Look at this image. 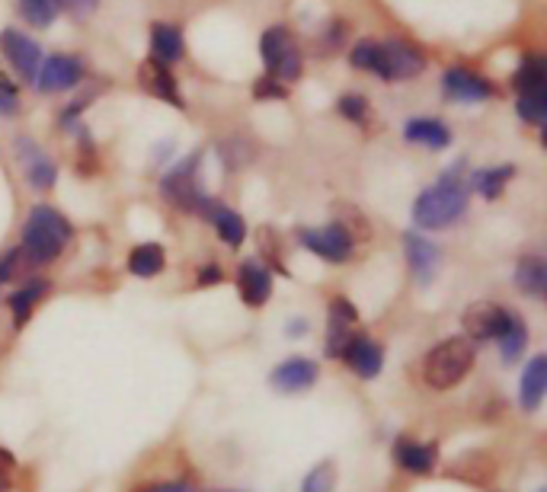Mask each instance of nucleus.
<instances>
[{
    "label": "nucleus",
    "instance_id": "f257e3e1",
    "mask_svg": "<svg viewBox=\"0 0 547 492\" xmlns=\"http://www.w3.org/2000/svg\"><path fill=\"white\" fill-rule=\"evenodd\" d=\"M74 227L52 205H36L29 211L20 237V253L26 256L29 266H48L61 256L64 246L71 243Z\"/></svg>",
    "mask_w": 547,
    "mask_h": 492
},
{
    "label": "nucleus",
    "instance_id": "f03ea898",
    "mask_svg": "<svg viewBox=\"0 0 547 492\" xmlns=\"http://www.w3.org/2000/svg\"><path fill=\"white\" fill-rule=\"evenodd\" d=\"M464 211H468V183L461 179V170L452 167L413 202V221L423 231H442V227L455 224Z\"/></svg>",
    "mask_w": 547,
    "mask_h": 492
},
{
    "label": "nucleus",
    "instance_id": "7ed1b4c3",
    "mask_svg": "<svg viewBox=\"0 0 547 492\" xmlns=\"http://www.w3.org/2000/svg\"><path fill=\"white\" fill-rule=\"evenodd\" d=\"M474 358H477L474 339H468V336L445 339L439 346L429 349L426 362H423V381L432 390H452L471 374Z\"/></svg>",
    "mask_w": 547,
    "mask_h": 492
},
{
    "label": "nucleus",
    "instance_id": "20e7f679",
    "mask_svg": "<svg viewBox=\"0 0 547 492\" xmlns=\"http://www.w3.org/2000/svg\"><path fill=\"white\" fill-rule=\"evenodd\" d=\"M160 192L183 211H205V205L212 199H208L205 189L199 186V154H192L180 167L167 170V176L160 179Z\"/></svg>",
    "mask_w": 547,
    "mask_h": 492
},
{
    "label": "nucleus",
    "instance_id": "39448f33",
    "mask_svg": "<svg viewBox=\"0 0 547 492\" xmlns=\"http://www.w3.org/2000/svg\"><path fill=\"white\" fill-rule=\"evenodd\" d=\"M260 55H263L269 77L282 80V84L301 77V52H298V45L292 42V36H288L285 26H272V29L263 32Z\"/></svg>",
    "mask_w": 547,
    "mask_h": 492
},
{
    "label": "nucleus",
    "instance_id": "423d86ee",
    "mask_svg": "<svg viewBox=\"0 0 547 492\" xmlns=\"http://www.w3.org/2000/svg\"><path fill=\"white\" fill-rule=\"evenodd\" d=\"M298 240L327 262H346L356 253V234L343 221L320 227V231H298Z\"/></svg>",
    "mask_w": 547,
    "mask_h": 492
},
{
    "label": "nucleus",
    "instance_id": "0eeeda50",
    "mask_svg": "<svg viewBox=\"0 0 547 492\" xmlns=\"http://www.w3.org/2000/svg\"><path fill=\"white\" fill-rule=\"evenodd\" d=\"M423 68H426L423 52L407 39L381 42V80H410L423 74Z\"/></svg>",
    "mask_w": 547,
    "mask_h": 492
},
{
    "label": "nucleus",
    "instance_id": "6e6552de",
    "mask_svg": "<svg viewBox=\"0 0 547 492\" xmlns=\"http://www.w3.org/2000/svg\"><path fill=\"white\" fill-rule=\"evenodd\" d=\"M509 317H512V310L493 304V301H477V304H471L468 310H464L461 323H464V333H468V339L490 342V339H500L506 333Z\"/></svg>",
    "mask_w": 547,
    "mask_h": 492
},
{
    "label": "nucleus",
    "instance_id": "1a4fd4ad",
    "mask_svg": "<svg viewBox=\"0 0 547 492\" xmlns=\"http://www.w3.org/2000/svg\"><path fill=\"white\" fill-rule=\"evenodd\" d=\"M0 52L7 55L10 68L20 74L26 84H36V74L42 64L39 42H32L29 36H23V32H16V29H4L0 32Z\"/></svg>",
    "mask_w": 547,
    "mask_h": 492
},
{
    "label": "nucleus",
    "instance_id": "9d476101",
    "mask_svg": "<svg viewBox=\"0 0 547 492\" xmlns=\"http://www.w3.org/2000/svg\"><path fill=\"white\" fill-rule=\"evenodd\" d=\"M84 77V64L71 55H52L39 64V74H36V87L42 93H64L80 84Z\"/></svg>",
    "mask_w": 547,
    "mask_h": 492
},
{
    "label": "nucleus",
    "instance_id": "9b49d317",
    "mask_svg": "<svg viewBox=\"0 0 547 492\" xmlns=\"http://www.w3.org/2000/svg\"><path fill=\"white\" fill-rule=\"evenodd\" d=\"M442 90L455 103H484L493 96V84L468 68H448L442 74Z\"/></svg>",
    "mask_w": 547,
    "mask_h": 492
},
{
    "label": "nucleus",
    "instance_id": "f8f14e48",
    "mask_svg": "<svg viewBox=\"0 0 547 492\" xmlns=\"http://www.w3.org/2000/svg\"><path fill=\"white\" fill-rule=\"evenodd\" d=\"M340 358L362 377V381H372V377H378L384 368V349L372 336H349Z\"/></svg>",
    "mask_w": 547,
    "mask_h": 492
},
{
    "label": "nucleus",
    "instance_id": "ddd939ff",
    "mask_svg": "<svg viewBox=\"0 0 547 492\" xmlns=\"http://www.w3.org/2000/svg\"><path fill=\"white\" fill-rule=\"evenodd\" d=\"M237 291H240V298H244L247 307H263L269 301V294H272V272H269L266 262H260V259L240 262Z\"/></svg>",
    "mask_w": 547,
    "mask_h": 492
},
{
    "label": "nucleus",
    "instance_id": "4468645a",
    "mask_svg": "<svg viewBox=\"0 0 547 492\" xmlns=\"http://www.w3.org/2000/svg\"><path fill=\"white\" fill-rule=\"evenodd\" d=\"M394 461L400 470L416 473V477H429L439 464V448L426 445V441H413V438H397L394 441Z\"/></svg>",
    "mask_w": 547,
    "mask_h": 492
},
{
    "label": "nucleus",
    "instance_id": "2eb2a0df",
    "mask_svg": "<svg viewBox=\"0 0 547 492\" xmlns=\"http://www.w3.org/2000/svg\"><path fill=\"white\" fill-rule=\"evenodd\" d=\"M356 320H359V310L352 307L346 298H333L330 301V320H327V355L330 358H340L343 355Z\"/></svg>",
    "mask_w": 547,
    "mask_h": 492
},
{
    "label": "nucleus",
    "instance_id": "dca6fc26",
    "mask_svg": "<svg viewBox=\"0 0 547 492\" xmlns=\"http://www.w3.org/2000/svg\"><path fill=\"white\" fill-rule=\"evenodd\" d=\"M317 374V362H311V358H288V362L272 371L269 381L279 393H301L317 384Z\"/></svg>",
    "mask_w": 547,
    "mask_h": 492
},
{
    "label": "nucleus",
    "instance_id": "f3484780",
    "mask_svg": "<svg viewBox=\"0 0 547 492\" xmlns=\"http://www.w3.org/2000/svg\"><path fill=\"white\" fill-rule=\"evenodd\" d=\"M547 393V358L544 355H535L532 362L525 365L522 371V381H519V406L525 413H535L541 406Z\"/></svg>",
    "mask_w": 547,
    "mask_h": 492
},
{
    "label": "nucleus",
    "instance_id": "a211bd4d",
    "mask_svg": "<svg viewBox=\"0 0 547 492\" xmlns=\"http://www.w3.org/2000/svg\"><path fill=\"white\" fill-rule=\"evenodd\" d=\"M407 243V262H410V272L420 278V285H429L432 275H436V266H439V250L436 243H429L426 237L420 234H407L404 237Z\"/></svg>",
    "mask_w": 547,
    "mask_h": 492
},
{
    "label": "nucleus",
    "instance_id": "6ab92c4d",
    "mask_svg": "<svg viewBox=\"0 0 547 492\" xmlns=\"http://www.w3.org/2000/svg\"><path fill=\"white\" fill-rule=\"evenodd\" d=\"M202 215L215 224L218 237H221L224 243H228V246H240V243H244V237H247V224H244V218H240L234 208L221 205V202H208Z\"/></svg>",
    "mask_w": 547,
    "mask_h": 492
},
{
    "label": "nucleus",
    "instance_id": "aec40b11",
    "mask_svg": "<svg viewBox=\"0 0 547 492\" xmlns=\"http://www.w3.org/2000/svg\"><path fill=\"white\" fill-rule=\"evenodd\" d=\"M48 291H52V285H48L45 278H32V282H26L20 291L10 294V314H13V326H16V330H23L29 314L36 310V304L45 298Z\"/></svg>",
    "mask_w": 547,
    "mask_h": 492
},
{
    "label": "nucleus",
    "instance_id": "412c9836",
    "mask_svg": "<svg viewBox=\"0 0 547 492\" xmlns=\"http://www.w3.org/2000/svg\"><path fill=\"white\" fill-rule=\"evenodd\" d=\"M151 58L160 64H173L183 58V32L173 23L151 26Z\"/></svg>",
    "mask_w": 547,
    "mask_h": 492
},
{
    "label": "nucleus",
    "instance_id": "4be33fe9",
    "mask_svg": "<svg viewBox=\"0 0 547 492\" xmlns=\"http://www.w3.org/2000/svg\"><path fill=\"white\" fill-rule=\"evenodd\" d=\"M144 87H148L157 100H167L170 106L176 109H183V96H180V87H176V80L170 74L167 64H160V61H148L144 64Z\"/></svg>",
    "mask_w": 547,
    "mask_h": 492
},
{
    "label": "nucleus",
    "instance_id": "5701e85b",
    "mask_svg": "<svg viewBox=\"0 0 547 492\" xmlns=\"http://www.w3.org/2000/svg\"><path fill=\"white\" fill-rule=\"evenodd\" d=\"M448 473H452V477H458V480H464V483L487 486L500 470H496V461H493V457H487V454H480V451H477V454H464L461 461L452 464V470H448Z\"/></svg>",
    "mask_w": 547,
    "mask_h": 492
},
{
    "label": "nucleus",
    "instance_id": "b1692460",
    "mask_svg": "<svg viewBox=\"0 0 547 492\" xmlns=\"http://www.w3.org/2000/svg\"><path fill=\"white\" fill-rule=\"evenodd\" d=\"M404 138L410 144L429 147V151H442V147H448V141H452V131L436 119H410L404 128Z\"/></svg>",
    "mask_w": 547,
    "mask_h": 492
},
{
    "label": "nucleus",
    "instance_id": "393cba45",
    "mask_svg": "<svg viewBox=\"0 0 547 492\" xmlns=\"http://www.w3.org/2000/svg\"><path fill=\"white\" fill-rule=\"evenodd\" d=\"M512 87H516L519 96L528 93H547V61L541 55H528L519 71L512 74Z\"/></svg>",
    "mask_w": 547,
    "mask_h": 492
},
{
    "label": "nucleus",
    "instance_id": "a878e982",
    "mask_svg": "<svg viewBox=\"0 0 547 492\" xmlns=\"http://www.w3.org/2000/svg\"><path fill=\"white\" fill-rule=\"evenodd\" d=\"M516 285L532 294V298H544L547 291V262L541 256H522L516 266Z\"/></svg>",
    "mask_w": 547,
    "mask_h": 492
},
{
    "label": "nucleus",
    "instance_id": "bb28decb",
    "mask_svg": "<svg viewBox=\"0 0 547 492\" xmlns=\"http://www.w3.org/2000/svg\"><path fill=\"white\" fill-rule=\"evenodd\" d=\"M164 246L160 243H141L128 253V272L138 275V278H154L160 269H164Z\"/></svg>",
    "mask_w": 547,
    "mask_h": 492
},
{
    "label": "nucleus",
    "instance_id": "cd10ccee",
    "mask_svg": "<svg viewBox=\"0 0 547 492\" xmlns=\"http://www.w3.org/2000/svg\"><path fill=\"white\" fill-rule=\"evenodd\" d=\"M496 342H500V352H503V362H506V365L519 362L522 352H525V346H528V326H525V320L512 314V317H509V326H506V333H503L500 339H496Z\"/></svg>",
    "mask_w": 547,
    "mask_h": 492
},
{
    "label": "nucleus",
    "instance_id": "c85d7f7f",
    "mask_svg": "<svg viewBox=\"0 0 547 492\" xmlns=\"http://www.w3.org/2000/svg\"><path fill=\"white\" fill-rule=\"evenodd\" d=\"M55 163L48 160L42 151H36V147H29L26 151V179H29V186H36V189H52L55 186Z\"/></svg>",
    "mask_w": 547,
    "mask_h": 492
},
{
    "label": "nucleus",
    "instance_id": "c756f323",
    "mask_svg": "<svg viewBox=\"0 0 547 492\" xmlns=\"http://www.w3.org/2000/svg\"><path fill=\"white\" fill-rule=\"evenodd\" d=\"M509 179H512V167H487L471 176V186L484 195V199H496V195H503V186Z\"/></svg>",
    "mask_w": 547,
    "mask_h": 492
},
{
    "label": "nucleus",
    "instance_id": "7c9ffc66",
    "mask_svg": "<svg viewBox=\"0 0 547 492\" xmlns=\"http://www.w3.org/2000/svg\"><path fill=\"white\" fill-rule=\"evenodd\" d=\"M349 61L356 71H372L381 77V42H372V39L356 42V48L349 52Z\"/></svg>",
    "mask_w": 547,
    "mask_h": 492
},
{
    "label": "nucleus",
    "instance_id": "2f4dec72",
    "mask_svg": "<svg viewBox=\"0 0 547 492\" xmlns=\"http://www.w3.org/2000/svg\"><path fill=\"white\" fill-rule=\"evenodd\" d=\"M20 13L26 16V23H32L36 29H48L58 16V4L55 0H20Z\"/></svg>",
    "mask_w": 547,
    "mask_h": 492
},
{
    "label": "nucleus",
    "instance_id": "473e14b6",
    "mask_svg": "<svg viewBox=\"0 0 547 492\" xmlns=\"http://www.w3.org/2000/svg\"><path fill=\"white\" fill-rule=\"evenodd\" d=\"M333 486H336V467L333 461H324L304 477L301 492H333Z\"/></svg>",
    "mask_w": 547,
    "mask_h": 492
},
{
    "label": "nucleus",
    "instance_id": "72a5a7b5",
    "mask_svg": "<svg viewBox=\"0 0 547 492\" xmlns=\"http://www.w3.org/2000/svg\"><path fill=\"white\" fill-rule=\"evenodd\" d=\"M519 119H525L528 125H544L547 119V100L544 93H528V96H519Z\"/></svg>",
    "mask_w": 547,
    "mask_h": 492
},
{
    "label": "nucleus",
    "instance_id": "f704fd0d",
    "mask_svg": "<svg viewBox=\"0 0 547 492\" xmlns=\"http://www.w3.org/2000/svg\"><path fill=\"white\" fill-rule=\"evenodd\" d=\"M336 109H340V116L349 119V122H365V116H368V103L362 100L359 93H343L340 103H336Z\"/></svg>",
    "mask_w": 547,
    "mask_h": 492
},
{
    "label": "nucleus",
    "instance_id": "c9c22d12",
    "mask_svg": "<svg viewBox=\"0 0 547 492\" xmlns=\"http://www.w3.org/2000/svg\"><path fill=\"white\" fill-rule=\"evenodd\" d=\"M23 262H26V256L20 253V246L0 256V282H10V278L20 275V266H23Z\"/></svg>",
    "mask_w": 547,
    "mask_h": 492
},
{
    "label": "nucleus",
    "instance_id": "e433bc0d",
    "mask_svg": "<svg viewBox=\"0 0 547 492\" xmlns=\"http://www.w3.org/2000/svg\"><path fill=\"white\" fill-rule=\"evenodd\" d=\"M253 96L256 100H285V84L276 77H269V80H260V84L253 87Z\"/></svg>",
    "mask_w": 547,
    "mask_h": 492
},
{
    "label": "nucleus",
    "instance_id": "4c0bfd02",
    "mask_svg": "<svg viewBox=\"0 0 547 492\" xmlns=\"http://www.w3.org/2000/svg\"><path fill=\"white\" fill-rule=\"evenodd\" d=\"M58 10H68L71 16H77V20H84V16H90L96 7H100V0H55Z\"/></svg>",
    "mask_w": 547,
    "mask_h": 492
},
{
    "label": "nucleus",
    "instance_id": "58836bf2",
    "mask_svg": "<svg viewBox=\"0 0 547 492\" xmlns=\"http://www.w3.org/2000/svg\"><path fill=\"white\" fill-rule=\"evenodd\" d=\"M186 483H141L132 492H186Z\"/></svg>",
    "mask_w": 547,
    "mask_h": 492
},
{
    "label": "nucleus",
    "instance_id": "ea45409f",
    "mask_svg": "<svg viewBox=\"0 0 547 492\" xmlns=\"http://www.w3.org/2000/svg\"><path fill=\"white\" fill-rule=\"evenodd\" d=\"M221 269L218 266H205L202 272H199V285H218L221 282Z\"/></svg>",
    "mask_w": 547,
    "mask_h": 492
},
{
    "label": "nucleus",
    "instance_id": "a19ab883",
    "mask_svg": "<svg viewBox=\"0 0 547 492\" xmlns=\"http://www.w3.org/2000/svg\"><path fill=\"white\" fill-rule=\"evenodd\" d=\"M16 467V457L10 454V451H4V448H0V477H7V473Z\"/></svg>",
    "mask_w": 547,
    "mask_h": 492
},
{
    "label": "nucleus",
    "instance_id": "79ce46f5",
    "mask_svg": "<svg viewBox=\"0 0 547 492\" xmlns=\"http://www.w3.org/2000/svg\"><path fill=\"white\" fill-rule=\"evenodd\" d=\"M288 333H295V336H298V333H304V323L298 320L295 326H288Z\"/></svg>",
    "mask_w": 547,
    "mask_h": 492
},
{
    "label": "nucleus",
    "instance_id": "37998d69",
    "mask_svg": "<svg viewBox=\"0 0 547 492\" xmlns=\"http://www.w3.org/2000/svg\"><path fill=\"white\" fill-rule=\"evenodd\" d=\"M7 486H10V483H7V477H0V492H7Z\"/></svg>",
    "mask_w": 547,
    "mask_h": 492
},
{
    "label": "nucleus",
    "instance_id": "c03bdc74",
    "mask_svg": "<svg viewBox=\"0 0 547 492\" xmlns=\"http://www.w3.org/2000/svg\"><path fill=\"white\" fill-rule=\"evenodd\" d=\"M541 492H544V489H541Z\"/></svg>",
    "mask_w": 547,
    "mask_h": 492
}]
</instances>
